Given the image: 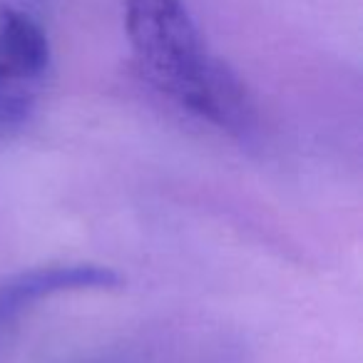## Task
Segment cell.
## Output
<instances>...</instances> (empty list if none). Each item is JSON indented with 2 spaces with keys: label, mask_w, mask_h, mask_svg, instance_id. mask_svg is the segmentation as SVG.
<instances>
[{
  "label": "cell",
  "mask_w": 363,
  "mask_h": 363,
  "mask_svg": "<svg viewBox=\"0 0 363 363\" xmlns=\"http://www.w3.org/2000/svg\"><path fill=\"white\" fill-rule=\"evenodd\" d=\"M122 16L137 65L157 90L232 135L257 127L247 85L207 50L184 0H122Z\"/></svg>",
  "instance_id": "cell-1"
},
{
  "label": "cell",
  "mask_w": 363,
  "mask_h": 363,
  "mask_svg": "<svg viewBox=\"0 0 363 363\" xmlns=\"http://www.w3.org/2000/svg\"><path fill=\"white\" fill-rule=\"evenodd\" d=\"M122 277L110 267L100 264H62L23 272L0 286V323L18 316L30 303L62 291H85V289H120Z\"/></svg>",
  "instance_id": "cell-2"
},
{
  "label": "cell",
  "mask_w": 363,
  "mask_h": 363,
  "mask_svg": "<svg viewBox=\"0 0 363 363\" xmlns=\"http://www.w3.org/2000/svg\"><path fill=\"white\" fill-rule=\"evenodd\" d=\"M50 67V43L40 26L16 8L0 6V70L38 85Z\"/></svg>",
  "instance_id": "cell-3"
},
{
  "label": "cell",
  "mask_w": 363,
  "mask_h": 363,
  "mask_svg": "<svg viewBox=\"0 0 363 363\" xmlns=\"http://www.w3.org/2000/svg\"><path fill=\"white\" fill-rule=\"evenodd\" d=\"M35 107V85L0 70V127H21Z\"/></svg>",
  "instance_id": "cell-4"
}]
</instances>
